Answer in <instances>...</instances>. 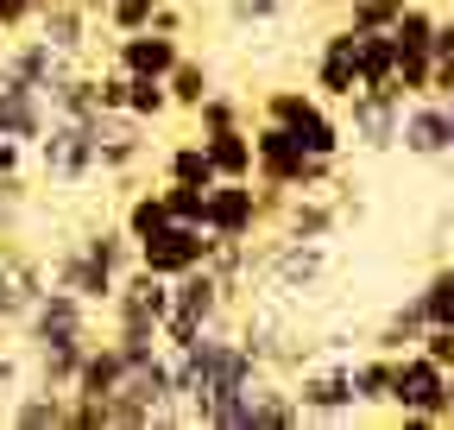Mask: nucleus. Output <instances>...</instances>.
Here are the masks:
<instances>
[{"mask_svg": "<svg viewBox=\"0 0 454 430\" xmlns=\"http://www.w3.org/2000/svg\"><path fill=\"white\" fill-rule=\"evenodd\" d=\"M391 411L411 430H435L454 418V367L429 361L423 348L397 354V380H391Z\"/></svg>", "mask_w": 454, "mask_h": 430, "instance_id": "obj_1", "label": "nucleus"}, {"mask_svg": "<svg viewBox=\"0 0 454 430\" xmlns=\"http://www.w3.org/2000/svg\"><path fill=\"white\" fill-rule=\"evenodd\" d=\"M253 158H259V184H278V190H328L334 171H340V158H322L309 152L297 133H284L278 121H259L253 127Z\"/></svg>", "mask_w": 454, "mask_h": 430, "instance_id": "obj_2", "label": "nucleus"}, {"mask_svg": "<svg viewBox=\"0 0 454 430\" xmlns=\"http://www.w3.org/2000/svg\"><path fill=\"white\" fill-rule=\"evenodd\" d=\"M259 121H278L284 133H297V139H303L309 152H322V158H340V152H348V127H340V115H334L316 89H265Z\"/></svg>", "mask_w": 454, "mask_h": 430, "instance_id": "obj_3", "label": "nucleus"}, {"mask_svg": "<svg viewBox=\"0 0 454 430\" xmlns=\"http://www.w3.org/2000/svg\"><path fill=\"white\" fill-rule=\"evenodd\" d=\"M291 393H297L303 418H322V424L360 418V399H354V354H309V361L291 373Z\"/></svg>", "mask_w": 454, "mask_h": 430, "instance_id": "obj_4", "label": "nucleus"}, {"mask_svg": "<svg viewBox=\"0 0 454 430\" xmlns=\"http://www.w3.org/2000/svg\"><path fill=\"white\" fill-rule=\"evenodd\" d=\"M404 89H397V76L391 83H360L348 101V115H340V127H348V139L360 146V152H397V127H404Z\"/></svg>", "mask_w": 454, "mask_h": 430, "instance_id": "obj_5", "label": "nucleus"}, {"mask_svg": "<svg viewBox=\"0 0 454 430\" xmlns=\"http://www.w3.org/2000/svg\"><path fill=\"white\" fill-rule=\"evenodd\" d=\"M38 171H44V184H57V190H76V184H89L101 165H95V127L89 121H70V115H51V127L38 133Z\"/></svg>", "mask_w": 454, "mask_h": 430, "instance_id": "obj_6", "label": "nucleus"}, {"mask_svg": "<svg viewBox=\"0 0 454 430\" xmlns=\"http://www.w3.org/2000/svg\"><path fill=\"white\" fill-rule=\"evenodd\" d=\"M26 348H38V342H76V336H95V304H82L76 291H64V285H44L38 291V304L26 310Z\"/></svg>", "mask_w": 454, "mask_h": 430, "instance_id": "obj_7", "label": "nucleus"}, {"mask_svg": "<svg viewBox=\"0 0 454 430\" xmlns=\"http://www.w3.org/2000/svg\"><path fill=\"white\" fill-rule=\"evenodd\" d=\"M133 247H139V266H145V273L177 279V273H190V266H202V259L215 253V235H208L202 222H164L158 235H145V241H133Z\"/></svg>", "mask_w": 454, "mask_h": 430, "instance_id": "obj_8", "label": "nucleus"}, {"mask_svg": "<svg viewBox=\"0 0 454 430\" xmlns=\"http://www.w3.org/2000/svg\"><path fill=\"white\" fill-rule=\"evenodd\" d=\"M70 70H76V58L51 51L44 38H20V32H13V44H0V83H13V89H38L44 101H51V89L64 83Z\"/></svg>", "mask_w": 454, "mask_h": 430, "instance_id": "obj_9", "label": "nucleus"}, {"mask_svg": "<svg viewBox=\"0 0 454 430\" xmlns=\"http://www.w3.org/2000/svg\"><path fill=\"white\" fill-rule=\"evenodd\" d=\"M208 235L221 241H259L265 222H259V184L253 178H215L208 184Z\"/></svg>", "mask_w": 454, "mask_h": 430, "instance_id": "obj_10", "label": "nucleus"}, {"mask_svg": "<svg viewBox=\"0 0 454 430\" xmlns=\"http://www.w3.org/2000/svg\"><path fill=\"white\" fill-rule=\"evenodd\" d=\"M89 127H95V165H101L107 178H127L139 158L152 152V139H145L152 127H145L139 115H127V108H101Z\"/></svg>", "mask_w": 454, "mask_h": 430, "instance_id": "obj_11", "label": "nucleus"}, {"mask_svg": "<svg viewBox=\"0 0 454 430\" xmlns=\"http://www.w3.org/2000/svg\"><path fill=\"white\" fill-rule=\"evenodd\" d=\"M309 89H316L322 101H348V95L360 89V58H354V26H348V20H340L334 32H322Z\"/></svg>", "mask_w": 454, "mask_h": 430, "instance_id": "obj_12", "label": "nucleus"}, {"mask_svg": "<svg viewBox=\"0 0 454 430\" xmlns=\"http://www.w3.org/2000/svg\"><path fill=\"white\" fill-rule=\"evenodd\" d=\"M397 146L411 158H448L454 146V115L442 95H411L404 101V127H397Z\"/></svg>", "mask_w": 454, "mask_h": 430, "instance_id": "obj_13", "label": "nucleus"}, {"mask_svg": "<svg viewBox=\"0 0 454 430\" xmlns=\"http://www.w3.org/2000/svg\"><path fill=\"white\" fill-rule=\"evenodd\" d=\"M44 273H51V285L76 291V298H82V304H95V310H107L114 285H121V279L107 273V266H95V259H89V247H82V241H76V247H57Z\"/></svg>", "mask_w": 454, "mask_h": 430, "instance_id": "obj_14", "label": "nucleus"}, {"mask_svg": "<svg viewBox=\"0 0 454 430\" xmlns=\"http://www.w3.org/2000/svg\"><path fill=\"white\" fill-rule=\"evenodd\" d=\"M177 58H184V38H170V32H158V26L114 38V64H121L127 76H170V70H177Z\"/></svg>", "mask_w": 454, "mask_h": 430, "instance_id": "obj_15", "label": "nucleus"}, {"mask_svg": "<svg viewBox=\"0 0 454 430\" xmlns=\"http://www.w3.org/2000/svg\"><path fill=\"white\" fill-rule=\"evenodd\" d=\"M348 222V196H328V190H297L291 209H284L278 235L291 241H334V228Z\"/></svg>", "mask_w": 454, "mask_h": 430, "instance_id": "obj_16", "label": "nucleus"}, {"mask_svg": "<svg viewBox=\"0 0 454 430\" xmlns=\"http://www.w3.org/2000/svg\"><path fill=\"white\" fill-rule=\"evenodd\" d=\"M291 424H303V405H297L291 380L265 367L253 380V393H247V430H291Z\"/></svg>", "mask_w": 454, "mask_h": 430, "instance_id": "obj_17", "label": "nucleus"}, {"mask_svg": "<svg viewBox=\"0 0 454 430\" xmlns=\"http://www.w3.org/2000/svg\"><path fill=\"white\" fill-rule=\"evenodd\" d=\"M32 26H38V38L51 51H64V58H82L89 38H95V13L82 7V0H44V13Z\"/></svg>", "mask_w": 454, "mask_h": 430, "instance_id": "obj_18", "label": "nucleus"}, {"mask_svg": "<svg viewBox=\"0 0 454 430\" xmlns=\"http://www.w3.org/2000/svg\"><path fill=\"white\" fill-rule=\"evenodd\" d=\"M51 127V101L38 89H13L0 83V133L20 139V146H38V133Z\"/></svg>", "mask_w": 454, "mask_h": 430, "instance_id": "obj_19", "label": "nucleus"}, {"mask_svg": "<svg viewBox=\"0 0 454 430\" xmlns=\"http://www.w3.org/2000/svg\"><path fill=\"white\" fill-rule=\"evenodd\" d=\"M95 336H76V342H38L32 348V386H51V393H70L76 386V367L89 354Z\"/></svg>", "mask_w": 454, "mask_h": 430, "instance_id": "obj_20", "label": "nucleus"}, {"mask_svg": "<svg viewBox=\"0 0 454 430\" xmlns=\"http://www.w3.org/2000/svg\"><path fill=\"white\" fill-rule=\"evenodd\" d=\"M391 380H397V354H385V348L354 354V399H360V411H385L391 405Z\"/></svg>", "mask_w": 454, "mask_h": 430, "instance_id": "obj_21", "label": "nucleus"}, {"mask_svg": "<svg viewBox=\"0 0 454 430\" xmlns=\"http://www.w3.org/2000/svg\"><path fill=\"white\" fill-rule=\"evenodd\" d=\"M208 146V165L215 178H253L259 158H253V127H221V133H202Z\"/></svg>", "mask_w": 454, "mask_h": 430, "instance_id": "obj_22", "label": "nucleus"}, {"mask_svg": "<svg viewBox=\"0 0 454 430\" xmlns=\"http://www.w3.org/2000/svg\"><path fill=\"white\" fill-rule=\"evenodd\" d=\"M423 330H429V316H423V304H417V291H411L404 304H391V310L379 316L372 348H385V354H404V348H417V342H423Z\"/></svg>", "mask_w": 454, "mask_h": 430, "instance_id": "obj_23", "label": "nucleus"}, {"mask_svg": "<svg viewBox=\"0 0 454 430\" xmlns=\"http://www.w3.org/2000/svg\"><path fill=\"white\" fill-rule=\"evenodd\" d=\"M64 405H70V393L26 386V393H13V411H7V424H20V430H57V424H64Z\"/></svg>", "mask_w": 454, "mask_h": 430, "instance_id": "obj_24", "label": "nucleus"}, {"mask_svg": "<svg viewBox=\"0 0 454 430\" xmlns=\"http://www.w3.org/2000/svg\"><path fill=\"white\" fill-rule=\"evenodd\" d=\"M158 178H177V184H215V165H208V146H202V133L170 146V152L158 158Z\"/></svg>", "mask_w": 454, "mask_h": 430, "instance_id": "obj_25", "label": "nucleus"}, {"mask_svg": "<svg viewBox=\"0 0 454 430\" xmlns=\"http://www.w3.org/2000/svg\"><path fill=\"white\" fill-rule=\"evenodd\" d=\"M51 115H70V121H95V115H101L95 76H89V70H70L64 83L51 89Z\"/></svg>", "mask_w": 454, "mask_h": 430, "instance_id": "obj_26", "label": "nucleus"}, {"mask_svg": "<svg viewBox=\"0 0 454 430\" xmlns=\"http://www.w3.org/2000/svg\"><path fill=\"white\" fill-rule=\"evenodd\" d=\"M82 247H89V259H95V266H107L114 279H121L127 266H139V247H133V235H127V228H89V235H82Z\"/></svg>", "mask_w": 454, "mask_h": 430, "instance_id": "obj_27", "label": "nucleus"}, {"mask_svg": "<svg viewBox=\"0 0 454 430\" xmlns=\"http://www.w3.org/2000/svg\"><path fill=\"white\" fill-rule=\"evenodd\" d=\"M164 89H170V108L196 115V101L215 89V76H208V64H202V58H190V51H184V58H177V70L164 76Z\"/></svg>", "mask_w": 454, "mask_h": 430, "instance_id": "obj_28", "label": "nucleus"}, {"mask_svg": "<svg viewBox=\"0 0 454 430\" xmlns=\"http://www.w3.org/2000/svg\"><path fill=\"white\" fill-rule=\"evenodd\" d=\"M196 127L202 133H221V127H253V108L240 95H227V89H208L196 101Z\"/></svg>", "mask_w": 454, "mask_h": 430, "instance_id": "obj_29", "label": "nucleus"}, {"mask_svg": "<svg viewBox=\"0 0 454 430\" xmlns=\"http://www.w3.org/2000/svg\"><path fill=\"white\" fill-rule=\"evenodd\" d=\"M354 58H360V83H391L397 44H391V32H354Z\"/></svg>", "mask_w": 454, "mask_h": 430, "instance_id": "obj_30", "label": "nucleus"}, {"mask_svg": "<svg viewBox=\"0 0 454 430\" xmlns=\"http://www.w3.org/2000/svg\"><path fill=\"white\" fill-rule=\"evenodd\" d=\"M417 304H423L429 322H454V259H442L435 273L417 285Z\"/></svg>", "mask_w": 454, "mask_h": 430, "instance_id": "obj_31", "label": "nucleus"}, {"mask_svg": "<svg viewBox=\"0 0 454 430\" xmlns=\"http://www.w3.org/2000/svg\"><path fill=\"white\" fill-rule=\"evenodd\" d=\"M164 222H170L164 190H133V203H127V215H121V228H127L133 241H145V235H158Z\"/></svg>", "mask_w": 454, "mask_h": 430, "instance_id": "obj_32", "label": "nucleus"}, {"mask_svg": "<svg viewBox=\"0 0 454 430\" xmlns=\"http://www.w3.org/2000/svg\"><path fill=\"white\" fill-rule=\"evenodd\" d=\"M127 115H139L145 127L170 115V89H164V76H127Z\"/></svg>", "mask_w": 454, "mask_h": 430, "instance_id": "obj_33", "label": "nucleus"}, {"mask_svg": "<svg viewBox=\"0 0 454 430\" xmlns=\"http://www.w3.org/2000/svg\"><path fill=\"white\" fill-rule=\"evenodd\" d=\"M404 7H411V0H340V13H348L354 32H391Z\"/></svg>", "mask_w": 454, "mask_h": 430, "instance_id": "obj_34", "label": "nucleus"}, {"mask_svg": "<svg viewBox=\"0 0 454 430\" xmlns=\"http://www.w3.org/2000/svg\"><path fill=\"white\" fill-rule=\"evenodd\" d=\"M164 209H170V222H202L208 215V184H177V178H164ZM208 228V222H202Z\"/></svg>", "mask_w": 454, "mask_h": 430, "instance_id": "obj_35", "label": "nucleus"}, {"mask_svg": "<svg viewBox=\"0 0 454 430\" xmlns=\"http://www.w3.org/2000/svg\"><path fill=\"white\" fill-rule=\"evenodd\" d=\"M152 7H158V0H107V7H101V26H107L114 38H121V32H145V26H152Z\"/></svg>", "mask_w": 454, "mask_h": 430, "instance_id": "obj_36", "label": "nucleus"}, {"mask_svg": "<svg viewBox=\"0 0 454 430\" xmlns=\"http://www.w3.org/2000/svg\"><path fill=\"white\" fill-rule=\"evenodd\" d=\"M297 0H227V20L234 26H278Z\"/></svg>", "mask_w": 454, "mask_h": 430, "instance_id": "obj_37", "label": "nucleus"}, {"mask_svg": "<svg viewBox=\"0 0 454 430\" xmlns=\"http://www.w3.org/2000/svg\"><path fill=\"white\" fill-rule=\"evenodd\" d=\"M44 13V0H0V32H32V20Z\"/></svg>", "mask_w": 454, "mask_h": 430, "instance_id": "obj_38", "label": "nucleus"}, {"mask_svg": "<svg viewBox=\"0 0 454 430\" xmlns=\"http://www.w3.org/2000/svg\"><path fill=\"white\" fill-rule=\"evenodd\" d=\"M253 184H259V178H253ZM291 196H297V190L259 184V222H265V228H278V222H284V209H291Z\"/></svg>", "mask_w": 454, "mask_h": 430, "instance_id": "obj_39", "label": "nucleus"}, {"mask_svg": "<svg viewBox=\"0 0 454 430\" xmlns=\"http://www.w3.org/2000/svg\"><path fill=\"white\" fill-rule=\"evenodd\" d=\"M152 26H158V32H170V38H184V26H190V20H184L177 0H158V7H152Z\"/></svg>", "mask_w": 454, "mask_h": 430, "instance_id": "obj_40", "label": "nucleus"}, {"mask_svg": "<svg viewBox=\"0 0 454 430\" xmlns=\"http://www.w3.org/2000/svg\"><path fill=\"white\" fill-rule=\"evenodd\" d=\"M26 152H32V146H20V139L0 133V178H7V171H26Z\"/></svg>", "mask_w": 454, "mask_h": 430, "instance_id": "obj_41", "label": "nucleus"}, {"mask_svg": "<svg viewBox=\"0 0 454 430\" xmlns=\"http://www.w3.org/2000/svg\"><path fill=\"white\" fill-rule=\"evenodd\" d=\"M435 95H454V44L435 51Z\"/></svg>", "mask_w": 454, "mask_h": 430, "instance_id": "obj_42", "label": "nucleus"}, {"mask_svg": "<svg viewBox=\"0 0 454 430\" xmlns=\"http://www.w3.org/2000/svg\"><path fill=\"white\" fill-rule=\"evenodd\" d=\"M20 373H26L20 354H0V393H13V386H20Z\"/></svg>", "mask_w": 454, "mask_h": 430, "instance_id": "obj_43", "label": "nucleus"}, {"mask_svg": "<svg viewBox=\"0 0 454 430\" xmlns=\"http://www.w3.org/2000/svg\"><path fill=\"white\" fill-rule=\"evenodd\" d=\"M7 273H13V259H7V253H0V285H7Z\"/></svg>", "mask_w": 454, "mask_h": 430, "instance_id": "obj_44", "label": "nucleus"}, {"mask_svg": "<svg viewBox=\"0 0 454 430\" xmlns=\"http://www.w3.org/2000/svg\"><path fill=\"white\" fill-rule=\"evenodd\" d=\"M82 7H89V13H95V20H101V7H107V0H82Z\"/></svg>", "mask_w": 454, "mask_h": 430, "instance_id": "obj_45", "label": "nucleus"}, {"mask_svg": "<svg viewBox=\"0 0 454 430\" xmlns=\"http://www.w3.org/2000/svg\"><path fill=\"white\" fill-rule=\"evenodd\" d=\"M442 101H448V115H454V95H442ZM448 158H454V146H448Z\"/></svg>", "mask_w": 454, "mask_h": 430, "instance_id": "obj_46", "label": "nucleus"}, {"mask_svg": "<svg viewBox=\"0 0 454 430\" xmlns=\"http://www.w3.org/2000/svg\"><path fill=\"white\" fill-rule=\"evenodd\" d=\"M309 7H340V0H309Z\"/></svg>", "mask_w": 454, "mask_h": 430, "instance_id": "obj_47", "label": "nucleus"}, {"mask_svg": "<svg viewBox=\"0 0 454 430\" xmlns=\"http://www.w3.org/2000/svg\"><path fill=\"white\" fill-rule=\"evenodd\" d=\"M0 38H7V32H0Z\"/></svg>", "mask_w": 454, "mask_h": 430, "instance_id": "obj_48", "label": "nucleus"}, {"mask_svg": "<svg viewBox=\"0 0 454 430\" xmlns=\"http://www.w3.org/2000/svg\"><path fill=\"white\" fill-rule=\"evenodd\" d=\"M448 424H454V418H448Z\"/></svg>", "mask_w": 454, "mask_h": 430, "instance_id": "obj_49", "label": "nucleus"}]
</instances>
